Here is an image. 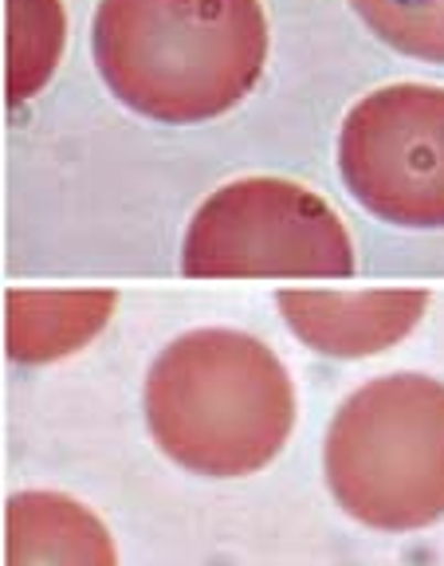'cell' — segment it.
Masks as SVG:
<instances>
[{
  "instance_id": "7a4b0ae2",
  "label": "cell",
  "mask_w": 444,
  "mask_h": 566,
  "mask_svg": "<svg viewBox=\"0 0 444 566\" xmlns=\"http://www.w3.org/2000/svg\"><path fill=\"white\" fill-rule=\"evenodd\" d=\"M295 386L272 346L232 327L173 338L146 378V424L173 464L236 480L267 469L295 429Z\"/></svg>"
},
{
  "instance_id": "6da1fadb",
  "label": "cell",
  "mask_w": 444,
  "mask_h": 566,
  "mask_svg": "<svg viewBox=\"0 0 444 566\" xmlns=\"http://www.w3.org/2000/svg\"><path fill=\"white\" fill-rule=\"evenodd\" d=\"M91 55L134 115L209 123L264 75L267 17L260 0H98Z\"/></svg>"
},
{
  "instance_id": "8992f818",
  "label": "cell",
  "mask_w": 444,
  "mask_h": 566,
  "mask_svg": "<svg viewBox=\"0 0 444 566\" xmlns=\"http://www.w3.org/2000/svg\"><path fill=\"white\" fill-rule=\"evenodd\" d=\"M284 323L295 331L299 343L330 358H370L398 346L409 331L417 327L429 307V292H292L276 295Z\"/></svg>"
},
{
  "instance_id": "277c9868",
  "label": "cell",
  "mask_w": 444,
  "mask_h": 566,
  "mask_svg": "<svg viewBox=\"0 0 444 566\" xmlns=\"http://www.w3.org/2000/svg\"><path fill=\"white\" fill-rule=\"evenodd\" d=\"M181 272L193 280H347L355 244L319 193L284 177H244L193 212Z\"/></svg>"
},
{
  "instance_id": "30bf717a",
  "label": "cell",
  "mask_w": 444,
  "mask_h": 566,
  "mask_svg": "<svg viewBox=\"0 0 444 566\" xmlns=\"http://www.w3.org/2000/svg\"><path fill=\"white\" fill-rule=\"evenodd\" d=\"M350 9L393 52L444 67V0H350Z\"/></svg>"
},
{
  "instance_id": "52a82bcc",
  "label": "cell",
  "mask_w": 444,
  "mask_h": 566,
  "mask_svg": "<svg viewBox=\"0 0 444 566\" xmlns=\"http://www.w3.org/2000/svg\"><path fill=\"white\" fill-rule=\"evenodd\" d=\"M4 566H118V547L75 495L17 492L4 507Z\"/></svg>"
},
{
  "instance_id": "5b68a950",
  "label": "cell",
  "mask_w": 444,
  "mask_h": 566,
  "mask_svg": "<svg viewBox=\"0 0 444 566\" xmlns=\"http://www.w3.org/2000/svg\"><path fill=\"white\" fill-rule=\"evenodd\" d=\"M350 197L398 229H444V87L393 83L362 95L338 130Z\"/></svg>"
},
{
  "instance_id": "9c48e42d",
  "label": "cell",
  "mask_w": 444,
  "mask_h": 566,
  "mask_svg": "<svg viewBox=\"0 0 444 566\" xmlns=\"http://www.w3.org/2000/svg\"><path fill=\"white\" fill-rule=\"evenodd\" d=\"M67 44L63 0H9V103L44 91Z\"/></svg>"
},
{
  "instance_id": "ba28073f",
  "label": "cell",
  "mask_w": 444,
  "mask_h": 566,
  "mask_svg": "<svg viewBox=\"0 0 444 566\" xmlns=\"http://www.w3.org/2000/svg\"><path fill=\"white\" fill-rule=\"evenodd\" d=\"M118 295L98 292H9V358L24 366H44L83 350L115 315Z\"/></svg>"
},
{
  "instance_id": "3957f363",
  "label": "cell",
  "mask_w": 444,
  "mask_h": 566,
  "mask_svg": "<svg viewBox=\"0 0 444 566\" xmlns=\"http://www.w3.org/2000/svg\"><path fill=\"white\" fill-rule=\"evenodd\" d=\"M323 472L338 507L373 531L444 520V381L385 374L358 386L330 417Z\"/></svg>"
}]
</instances>
